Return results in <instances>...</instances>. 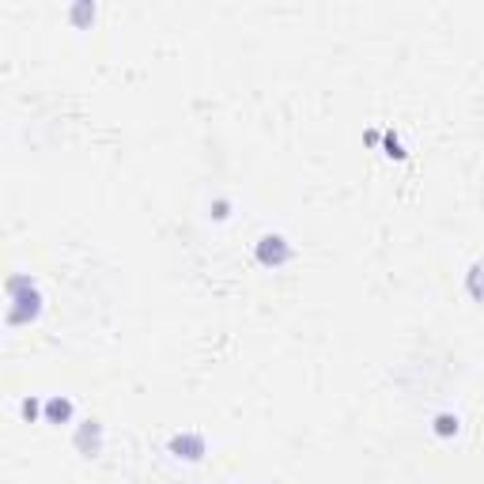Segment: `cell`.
Wrapping results in <instances>:
<instances>
[{"instance_id":"1","label":"cell","mask_w":484,"mask_h":484,"mask_svg":"<svg viewBox=\"0 0 484 484\" xmlns=\"http://www.w3.org/2000/svg\"><path fill=\"white\" fill-rule=\"evenodd\" d=\"M8 299H11V307H8V322L11 325H19V322H31L34 314H38V292H34V284H31V276H11L8 280Z\"/></svg>"},{"instance_id":"2","label":"cell","mask_w":484,"mask_h":484,"mask_svg":"<svg viewBox=\"0 0 484 484\" xmlns=\"http://www.w3.org/2000/svg\"><path fill=\"white\" fill-rule=\"evenodd\" d=\"M292 258H295V250L288 246L284 235H261L258 238V261L261 265L276 269V265H284V261H292Z\"/></svg>"},{"instance_id":"3","label":"cell","mask_w":484,"mask_h":484,"mask_svg":"<svg viewBox=\"0 0 484 484\" xmlns=\"http://www.w3.org/2000/svg\"><path fill=\"white\" fill-rule=\"evenodd\" d=\"M99 446H102V424L99 420H83L80 431H76V451L95 458V454H99Z\"/></svg>"},{"instance_id":"4","label":"cell","mask_w":484,"mask_h":484,"mask_svg":"<svg viewBox=\"0 0 484 484\" xmlns=\"http://www.w3.org/2000/svg\"><path fill=\"white\" fill-rule=\"evenodd\" d=\"M171 454L186 458V462H197V458L204 454V439H201V435H193V431L174 435V439H171Z\"/></svg>"},{"instance_id":"5","label":"cell","mask_w":484,"mask_h":484,"mask_svg":"<svg viewBox=\"0 0 484 484\" xmlns=\"http://www.w3.org/2000/svg\"><path fill=\"white\" fill-rule=\"evenodd\" d=\"M46 420L50 424H68L72 420V401L68 397H50V401H46Z\"/></svg>"},{"instance_id":"6","label":"cell","mask_w":484,"mask_h":484,"mask_svg":"<svg viewBox=\"0 0 484 484\" xmlns=\"http://www.w3.org/2000/svg\"><path fill=\"white\" fill-rule=\"evenodd\" d=\"M465 288H469V295H473L477 302H484V261H477L473 269H469V276H465Z\"/></svg>"},{"instance_id":"7","label":"cell","mask_w":484,"mask_h":484,"mask_svg":"<svg viewBox=\"0 0 484 484\" xmlns=\"http://www.w3.org/2000/svg\"><path fill=\"white\" fill-rule=\"evenodd\" d=\"M431 431L439 435V439H451V435H458V416L454 413H439L431 424Z\"/></svg>"},{"instance_id":"8","label":"cell","mask_w":484,"mask_h":484,"mask_svg":"<svg viewBox=\"0 0 484 484\" xmlns=\"http://www.w3.org/2000/svg\"><path fill=\"white\" fill-rule=\"evenodd\" d=\"M386 155H390V159H405V148H401V140L394 137V132H386Z\"/></svg>"},{"instance_id":"9","label":"cell","mask_w":484,"mask_h":484,"mask_svg":"<svg viewBox=\"0 0 484 484\" xmlns=\"http://www.w3.org/2000/svg\"><path fill=\"white\" fill-rule=\"evenodd\" d=\"M38 397H27V401H23V416H27V420H34V416H38Z\"/></svg>"}]
</instances>
